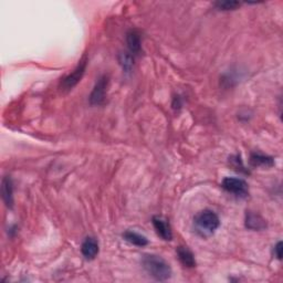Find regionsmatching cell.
<instances>
[{
	"instance_id": "277c9868",
	"label": "cell",
	"mask_w": 283,
	"mask_h": 283,
	"mask_svg": "<svg viewBox=\"0 0 283 283\" xmlns=\"http://www.w3.org/2000/svg\"><path fill=\"white\" fill-rule=\"evenodd\" d=\"M87 64H88V59L84 57L78 64V67L74 69L73 72L67 75V77L61 81L62 90H65V91L72 90L75 85L80 82L85 72V69H87Z\"/></svg>"
},
{
	"instance_id": "e0dca14e",
	"label": "cell",
	"mask_w": 283,
	"mask_h": 283,
	"mask_svg": "<svg viewBox=\"0 0 283 283\" xmlns=\"http://www.w3.org/2000/svg\"><path fill=\"white\" fill-rule=\"evenodd\" d=\"M274 254L277 259H279V260L282 259V242L281 241L278 242V244L275 246Z\"/></svg>"
},
{
	"instance_id": "5b68a950",
	"label": "cell",
	"mask_w": 283,
	"mask_h": 283,
	"mask_svg": "<svg viewBox=\"0 0 283 283\" xmlns=\"http://www.w3.org/2000/svg\"><path fill=\"white\" fill-rule=\"evenodd\" d=\"M109 78L106 75H102L97 81L94 85L92 93L90 95V103L92 105H101L104 103L106 89H108Z\"/></svg>"
},
{
	"instance_id": "7a4b0ae2",
	"label": "cell",
	"mask_w": 283,
	"mask_h": 283,
	"mask_svg": "<svg viewBox=\"0 0 283 283\" xmlns=\"http://www.w3.org/2000/svg\"><path fill=\"white\" fill-rule=\"evenodd\" d=\"M197 234L201 237H209L219 228L220 219L215 211L205 209L198 212L194 219Z\"/></svg>"
},
{
	"instance_id": "6da1fadb",
	"label": "cell",
	"mask_w": 283,
	"mask_h": 283,
	"mask_svg": "<svg viewBox=\"0 0 283 283\" xmlns=\"http://www.w3.org/2000/svg\"><path fill=\"white\" fill-rule=\"evenodd\" d=\"M142 266L156 281H167L173 274L168 262L156 255H144L142 258Z\"/></svg>"
},
{
	"instance_id": "52a82bcc",
	"label": "cell",
	"mask_w": 283,
	"mask_h": 283,
	"mask_svg": "<svg viewBox=\"0 0 283 283\" xmlns=\"http://www.w3.org/2000/svg\"><path fill=\"white\" fill-rule=\"evenodd\" d=\"M99 251V242L95 238H92V237H88V238L83 241L82 246H81V252H82L85 259L88 260L94 259V258L98 256Z\"/></svg>"
},
{
	"instance_id": "8992f818",
	"label": "cell",
	"mask_w": 283,
	"mask_h": 283,
	"mask_svg": "<svg viewBox=\"0 0 283 283\" xmlns=\"http://www.w3.org/2000/svg\"><path fill=\"white\" fill-rule=\"evenodd\" d=\"M151 222H153L154 228L161 239L166 241H170L173 239V232H171L170 225L167 220L161 218V217L155 216L153 217Z\"/></svg>"
},
{
	"instance_id": "2e32d148",
	"label": "cell",
	"mask_w": 283,
	"mask_h": 283,
	"mask_svg": "<svg viewBox=\"0 0 283 283\" xmlns=\"http://www.w3.org/2000/svg\"><path fill=\"white\" fill-rule=\"evenodd\" d=\"M239 1H218L215 3V6L222 11H229V10H235L240 7Z\"/></svg>"
},
{
	"instance_id": "9a60e30c",
	"label": "cell",
	"mask_w": 283,
	"mask_h": 283,
	"mask_svg": "<svg viewBox=\"0 0 283 283\" xmlns=\"http://www.w3.org/2000/svg\"><path fill=\"white\" fill-rule=\"evenodd\" d=\"M229 161L231 163V166L234 167L237 171H240V173H245V174H248L249 171H248L245 167V165L244 163H242V160H241V157L239 155H236V156H231V157L229 158Z\"/></svg>"
},
{
	"instance_id": "3957f363",
	"label": "cell",
	"mask_w": 283,
	"mask_h": 283,
	"mask_svg": "<svg viewBox=\"0 0 283 283\" xmlns=\"http://www.w3.org/2000/svg\"><path fill=\"white\" fill-rule=\"evenodd\" d=\"M222 188L227 193L232 194L239 198H246L249 195V187L246 183V180L241 178H236V177H226L221 183Z\"/></svg>"
},
{
	"instance_id": "30bf717a",
	"label": "cell",
	"mask_w": 283,
	"mask_h": 283,
	"mask_svg": "<svg viewBox=\"0 0 283 283\" xmlns=\"http://www.w3.org/2000/svg\"><path fill=\"white\" fill-rule=\"evenodd\" d=\"M177 257H178L181 265L187 268H194L196 267V260L195 256L187 247H178L176 249Z\"/></svg>"
},
{
	"instance_id": "5bb4252c",
	"label": "cell",
	"mask_w": 283,
	"mask_h": 283,
	"mask_svg": "<svg viewBox=\"0 0 283 283\" xmlns=\"http://www.w3.org/2000/svg\"><path fill=\"white\" fill-rule=\"evenodd\" d=\"M119 62L121 64V67L123 68L125 72H130L133 68L134 64V58L133 55L128 52H122L119 54Z\"/></svg>"
},
{
	"instance_id": "7c38bea8",
	"label": "cell",
	"mask_w": 283,
	"mask_h": 283,
	"mask_svg": "<svg viewBox=\"0 0 283 283\" xmlns=\"http://www.w3.org/2000/svg\"><path fill=\"white\" fill-rule=\"evenodd\" d=\"M250 164L254 167H272L275 165V159L271 156L252 153L250 156Z\"/></svg>"
},
{
	"instance_id": "4fadbf2b",
	"label": "cell",
	"mask_w": 283,
	"mask_h": 283,
	"mask_svg": "<svg viewBox=\"0 0 283 283\" xmlns=\"http://www.w3.org/2000/svg\"><path fill=\"white\" fill-rule=\"evenodd\" d=\"M123 238L125 241H128L129 244L136 246V247H145L148 245L147 238L136 231H132V230L125 231L123 234Z\"/></svg>"
},
{
	"instance_id": "9c48e42d",
	"label": "cell",
	"mask_w": 283,
	"mask_h": 283,
	"mask_svg": "<svg viewBox=\"0 0 283 283\" xmlns=\"http://www.w3.org/2000/svg\"><path fill=\"white\" fill-rule=\"evenodd\" d=\"M126 43L130 49L131 53L139 54L142 50V40L141 34L138 30L131 29L130 31L126 33Z\"/></svg>"
},
{
	"instance_id": "ba28073f",
	"label": "cell",
	"mask_w": 283,
	"mask_h": 283,
	"mask_svg": "<svg viewBox=\"0 0 283 283\" xmlns=\"http://www.w3.org/2000/svg\"><path fill=\"white\" fill-rule=\"evenodd\" d=\"M1 196L6 206L11 208L13 205V184L9 176L3 177L1 181Z\"/></svg>"
},
{
	"instance_id": "8fae6325",
	"label": "cell",
	"mask_w": 283,
	"mask_h": 283,
	"mask_svg": "<svg viewBox=\"0 0 283 283\" xmlns=\"http://www.w3.org/2000/svg\"><path fill=\"white\" fill-rule=\"evenodd\" d=\"M246 227L251 230H262L266 228L267 224L261 216L249 211L246 215Z\"/></svg>"
}]
</instances>
